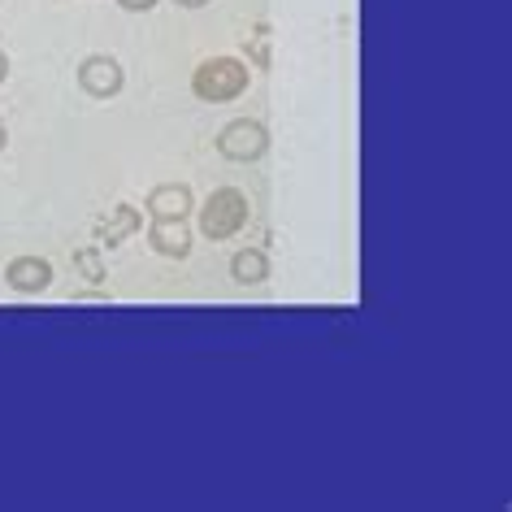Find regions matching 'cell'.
I'll use <instances>...</instances> for the list:
<instances>
[{
    "label": "cell",
    "instance_id": "6da1fadb",
    "mask_svg": "<svg viewBox=\"0 0 512 512\" xmlns=\"http://www.w3.org/2000/svg\"><path fill=\"white\" fill-rule=\"evenodd\" d=\"M248 83H252V74L239 57H209L191 70V92L204 105H230V100H239L248 92Z\"/></svg>",
    "mask_w": 512,
    "mask_h": 512
},
{
    "label": "cell",
    "instance_id": "7a4b0ae2",
    "mask_svg": "<svg viewBox=\"0 0 512 512\" xmlns=\"http://www.w3.org/2000/svg\"><path fill=\"white\" fill-rule=\"evenodd\" d=\"M248 196H243L239 187H217L209 200L200 204V213H196V222H200V235L204 239H213V243H222L230 235H239L243 226H248Z\"/></svg>",
    "mask_w": 512,
    "mask_h": 512
},
{
    "label": "cell",
    "instance_id": "3957f363",
    "mask_svg": "<svg viewBox=\"0 0 512 512\" xmlns=\"http://www.w3.org/2000/svg\"><path fill=\"white\" fill-rule=\"evenodd\" d=\"M213 148L222 152L226 161H235V165H252V161H261L265 152H270V131H265L256 118H235V122H226L222 131H217Z\"/></svg>",
    "mask_w": 512,
    "mask_h": 512
},
{
    "label": "cell",
    "instance_id": "277c9868",
    "mask_svg": "<svg viewBox=\"0 0 512 512\" xmlns=\"http://www.w3.org/2000/svg\"><path fill=\"white\" fill-rule=\"evenodd\" d=\"M79 87L92 100H113L126 87V70H122V61L118 57H109V53H92V57H83L79 61Z\"/></svg>",
    "mask_w": 512,
    "mask_h": 512
},
{
    "label": "cell",
    "instance_id": "5b68a950",
    "mask_svg": "<svg viewBox=\"0 0 512 512\" xmlns=\"http://www.w3.org/2000/svg\"><path fill=\"white\" fill-rule=\"evenodd\" d=\"M144 209L152 222H187L196 213V196H191L187 183H157L144 196Z\"/></svg>",
    "mask_w": 512,
    "mask_h": 512
},
{
    "label": "cell",
    "instance_id": "8992f818",
    "mask_svg": "<svg viewBox=\"0 0 512 512\" xmlns=\"http://www.w3.org/2000/svg\"><path fill=\"white\" fill-rule=\"evenodd\" d=\"M5 283H9V291H18V296H40V291L53 287V265H48L44 256H14V261L5 265Z\"/></svg>",
    "mask_w": 512,
    "mask_h": 512
},
{
    "label": "cell",
    "instance_id": "52a82bcc",
    "mask_svg": "<svg viewBox=\"0 0 512 512\" xmlns=\"http://www.w3.org/2000/svg\"><path fill=\"white\" fill-rule=\"evenodd\" d=\"M148 243H152V252L157 256H170V261H187L191 256V230L187 222H152L148 226Z\"/></svg>",
    "mask_w": 512,
    "mask_h": 512
},
{
    "label": "cell",
    "instance_id": "ba28073f",
    "mask_svg": "<svg viewBox=\"0 0 512 512\" xmlns=\"http://www.w3.org/2000/svg\"><path fill=\"white\" fill-rule=\"evenodd\" d=\"M230 278H235L239 287H261L265 278H270V256L261 248H239L230 256Z\"/></svg>",
    "mask_w": 512,
    "mask_h": 512
},
{
    "label": "cell",
    "instance_id": "9c48e42d",
    "mask_svg": "<svg viewBox=\"0 0 512 512\" xmlns=\"http://www.w3.org/2000/svg\"><path fill=\"white\" fill-rule=\"evenodd\" d=\"M139 226H144V217H139L135 204H118V213H113V222L100 226V243H109V248H118V243H122V239H131Z\"/></svg>",
    "mask_w": 512,
    "mask_h": 512
},
{
    "label": "cell",
    "instance_id": "30bf717a",
    "mask_svg": "<svg viewBox=\"0 0 512 512\" xmlns=\"http://www.w3.org/2000/svg\"><path fill=\"white\" fill-rule=\"evenodd\" d=\"M79 270H83L87 283H100V278H105V274H100V256H96L92 248H83V252H79Z\"/></svg>",
    "mask_w": 512,
    "mask_h": 512
},
{
    "label": "cell",
    "instance_id": "8fae6325",
    "mask_svg": "<svg viewBox=\"0 0 512 512\" xmlns=\"http://www.w3.org/2000/svg\"><path fill=\"white\" fill-rule=\"evenodd\" d=\"M161 0H118V9H126V14H148V9H157Z\"/></svg>",
    "mask_w": 512,
    "mask_h": 512
},
{
    "label": "cell",
    "instance_id": "7c38bea8",
    "mask_svg": "<svg viewBox=\"0 0 512 512\" xmlns=\"http://www.w3.org/2000/svg\"><path fill=\"white\" fill-rule=\"evenodd\" d=\"M178 9H204V5H213V0H174Z\"/></svg>",
    "mask_w": 512,
    "mask_h": 512
},
{
    "label": "cell",
    "instance_id": "4fadbf2b",
    "mask_svg": "<svg viewBox=\"0 0 512 512\" xmlns=\"http://www.w3.org/2000/svg\"><path fill=\"white\" fill-rule=\"evenodd\" d=\"M9 79V57H5V48H0V83Z\"/></svg>",
    "mask_w": 512,
    "mask_h": 512
},
{
    "label": "cell",
    "instance_id": "5bb4252c",
    "mask_svg": "<svg viewBox=\"0 0 512 512\" xmlns=\"http://www.w3.org/2000/svg\"><path fill=\"white\" fill-rule=\"evenodd\" d=\"M9 148V126H5V118H0V152Z\"/></svg>",
    "mask_w": 512,
    "mask_h": 512
}]
</instances>
